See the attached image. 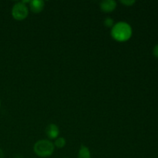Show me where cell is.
Wrapping results in <instances>:
<instances>
[{
    "label": "cell",
    "instance_id": "52a82bcc",
    "mask_svg": "<svg viewBox=\"0 0 158 158\" xmlns=\"http://www.w3.org/2000/svg\"><path fill=\"white\" fill-rule=\"evenodd\" d=\"M77 158H91V153L89 148L86 146L82 145L79 150Z\"/></svg>",
    "mask_w": 158,
    "mask_h": 158
},
{
    "label": "cell",
    "instance_id": "30bf717a",
    "mask_svg": "<svg viewBox=\"0 0 158 158\" xmlns=\"http://www.w3.org/2000/svg\"><path fill=\"white\" fill-rule=\"evenodd\" d=\"M120 2L124 5H127V6H131L134 3H135V1L134 0H121Z\"/></svg>",
    "mask_w": 158,
    "mask_h": 158
},
{
    "label": "cell",
    "instance_id": "3957f363",
    "mask_svg": "<svg viewBox=\"0 0 158 158\" xmlns=\"http://www.w3.org/2000/svg\"><path fill=\"white\" fill-rule=\"evenodd\" d=\"M12 15L16 20L25 19L29 15V8L23 2H19L12 6Z\"/></svg>",
    "mask_w": 158,
    "mask_h": 158
},
{
    "label": "cell",
    "instance_id": "4fadbf2b",
    "mask_svg": "<svg viewBox=\"0 0 158 158\" xmlns=\"http://www.w3.org/2000/svg\"><path fill=\"white\" fill-rule=\"evenodd\" d=\"M0 106H1V102H0Z\"/></svg>",
    "mask_w": 158,
    "mask_h": 158
},
{
    "label": "cell",
    "instance_id": "8fae6325",
    "mask_svg": "<svg viewBox=\"0 0 158 158\" xmlns=\"http://www.w3.org/2000/svg\"><path fill=\"white\" fill-rule=\"evenodd\" d=\"M153 53L156 57H158V44L154 46V49H153Z\"/></svg>",
    "mask_w": 158,
    "mask_h": 158
},
{
    "label": "cell",
    "instance_id": "9c48e42d",
    "mask_svg": "<svg viewBox=\"0 0 158 158\" xmlns=\"http://www.w3.org/2000/svg\"><path fill=\"white\" fill-rule=\"evenodd\" d=\"M103 23H104V25L106 27L109 28H112L114 26V25L115 24L114 23V20L112 18H110V17H107V18L105 19L104 21H103Z\"/></svg>",
    "mask_w": 158,
    "mask_h": 158
},
{
    "label": "cell",
    "instance_id": "7a4b0ae2",
    "mask_svg": "<svg viewBox=\"0 0 158 158\" xmlns=\"http://www.w3.org/2000/svg\"><path fill=\"white\" fill-rule=\"evenodd\" d=\"M55 146L50 140L43 139L35 142L33 146L34 153L40 157H50L54 152Z\"/></svg>",
    "mask_w": 158,
    "mask_h": 158
},
{
    "label": "cell",
    "instance_id": "6da1fadb",
    "mask_svg": "<svg viewBox=\"0 0 158 158\" xmlns=\"http://www.w3.org/2000/svg\"><path fill=\"white\" fill-rule=\"evenodd\" d=\"M111 35L117 41H127L132 35V28L126 22H118L111 28Z\"/></svg>",
    "mask_w": 158,
    "mask_h": 158
},
{
    "label": "cell",
    "instance_id": "7c38bea8",
    "mask_svg": "<svg viewBox=\"0 0 158 158\" xmlns=\"http://www.w3.org/2000/svg\"><path fill=\"white\" fill-rule=\"evenodd\" d=\"M0 158H4V152L1 148H0Z\"/></svg>",
    "mask_w": 158,
    "mask_h": 158
},
{
    "label": "cell",
    "instance_id": "8992f818",
    "mask_svg": "<svg viewBox=\"0 0 158 158\" xmlns=\"http://www.w3.org/2000/svg\"><path fill=\"white\" fill-rule=\"evenodd\" d=\"M44 6L45 2L43 0H32L29 2L30 9L35 13H39L41 11H43Z\"/></svg>",
    "mask_w": 158,
    "mask_h": 158
},
{
    "label": "cell",
    "instance_id": "5b68a950",
    "mask_svg": "<svg viewBox=\"0 0 158 158\" xmlns=\"http://www.w3.org/2000/svg\"><path fill=\"white\" fill-rule=\"evenodd\" d=\"M116 7H117V2L114 0H103L100 2V9L103 12H112L116 9Z\"/></svg>",
    "mask_w": 158,
    "mask_h": 158
},
{
    "label": "cell",
    "instance_id": "277c9868",
    "mask_svg": "<svg viewBox=\"0 0 158 158\" xmlns=\"http://www.w3.org/2000/svg\"><path fill=\"white\" fill-rule=\"evenodd\" d=\"M46 134L50 139H56L60 135V129L58 126L54 123H50L46 129Z\"/></svg>",
    "mask_w": 158,
    "mask_h": 158
},
{
    "label": "cell",
    "instance_id": "ba28073f",
    "mask_svg": "<svg viewBox=\"0 0 158 158\" xmlns=\"http://www.w3.org/2000/svg\"><path fill=\"white\" fill-rule=\"evenodd\" d=\"M66 143V141L64 137H60L56 139L55 142H54V146L56 147L57 148H63V147H65Z\"/></svg>",
    "mask_w": 158,
    "mask_h": 158
}]
</instances>
